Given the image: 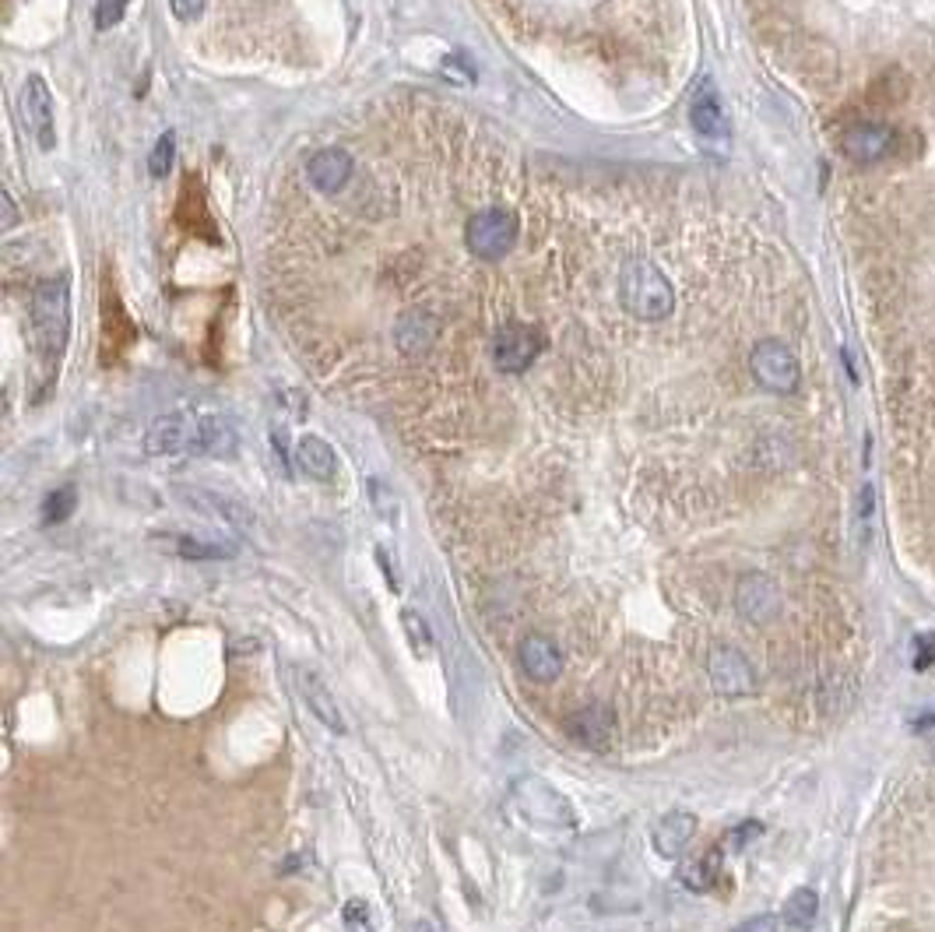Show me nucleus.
Segmentation results:
<instances>
[{
  "label": "nucleus",
  "instance_id": "f257e3e1",
  "mask_svg": "<svg viewBox=\"0 0 935 932\" xmlns=\"http://www.w3.org/2000/svg\"><path fill=\"white\" fill-rule=\"evenodd\" d=\"M148 454H198V457H232L236 454V426L226 416L180 408L152 423L144 433Z\"/></svg>",
  "mask_w": 935,
  "mask_h": 932
},
{
  "label": "nucleus",
  "instance_id": "f03ea898",
  "mask_svg": "<svg viewBox=\"0 0 935 932\" xmlns=\"http://www.w3.org/2000/svg\"><path fill=\"white\" fill-rule=\"evenodd\" d=\"M28 324H33V342L36 352L47 363L61 360L71 331V289L67 278H47L33 292V306H28Z\"/></svg>",
  "mask_w": 935,
  "mask_h": 932
},
{
  "label": "nucleus",
  "instance_id": "7ed1b4c3",
  "mask_svg": "<svg viewBox=\"0 0 935 932\" xmlns=\"http://www.w3.org/2000/svg\"><path fill=\"white\" fill-rule=\"evenodd\" d=\"M619 300L641 320H665L675 306V289L655 261L633 257L619 272Z\"/></svg>",
  "mask_w": 935,
  "mask_h": 932
},
{
  "label": "nucleus",
  "instance_id": "20e7f679",
  "mask_svg": "<svg viewBox=\"0 0 935 932\" xmlns=\"http://www.w3.org/2000/svg\"><path fill=\"white\" fill-rule=\"evenodd\" d=\"M510 795H514V806L521 809V817L539 827H573L577 823L570 803L563 798L559 789L548 785L545 778H531V774L517 778Z\"/></svg>",
  "mask_w": 935,
  "mask_h": 932
},
{
  "label": "nucleus",
  "instance_id": "39448f33",
  "mask_svg": "<svg viewBox=\"0 0 935 932\" xmlns=\"http://www.w3.org/2000/svg\"><path fill=\"white\" fill-rule=\"evenodd\" d=\"M517 236H521V226H517V215L507 209H485L479 215H471L468 229H465V243L475 257L482 261H500L507 257Z\"/></svg>",
  "mask_w": 935,
  "mask_h": 932
},
{
  "label": "nucleus",
  "instance_id": "423d86ee",
  "mask_svg": "<svg viewBox=\"0 0 935 932\" xmlns=\"http://www.w3.org/2000/svg\"><path fill=\"white\" fill-rule=\"evenodd\" d=\"M749 369L756 383L770 394H792L798 391V380H801V369L795 352L778 342V338H763V342L753 345V356H749Z\"/></svg>",
  "mask_w": 935,
  "mask_h": 932
},
{
  "label": "nucleus",
  "instance_id": "0eeeda50",
  "mask_svg": "<svg viewBox=\"0 0 935 932\" xmlns=\"http://www.w3.org/2000/svg\"><path fill=\"white\" fill-rule=\"evenodd\" d=\"M707 676L721 697H749L756 693V669L738 647H715L707 655Z\"/></svg>",
  "mask_w": 935,
  "mask_h": 932
},
{
  "label": "nucleus",
  "instance_id": "6e6552de",
  "mask_svg": "<svg viewBox=\"0 0 935 932\" xmlns=\"http://www.w3.org/2000/svg\"><path fill=\"white\" fill-rule=\"evenodd\" d=\"M542 349L545 338L539 328H531V324H507L493 342V360L503 374H525L542 356Z\"/></svg>",
  "mask_w": 935,
  "mask_h": 932
},
{
  "label": "nucleus",
  "instance_id": "1a4fd4ad",
  "mask_svg": "<svg viewBox=\"0 0 935 932\" xmlns=\"http://www.w3.org/2000/svg\"><path fill=\"white\" fill-rule=\"evenodd\" d=\"M735 605H738V613L746 616L749 624H756V627L774 624V619L781 616V588L774 584V577L753 570L746 577H738Z\"/></svg>",
  "mask_w": 935,
  "mask_h": 932
},
{
  "label": "nucleus",
  "instance_id": "9d476101",
  "mask_svg": "<svg viewBox=\"0 0 935 932\" xmlns=\"http://www.w3.org/2000/svg\"><path fill=\"white\" fill-rule=\"evenodd\" d=\"M563 732H567L577 746H587V750H608L616 735V715L612 707L605 704H584L577 707L573 715L563 718Z\"/></svg>",
  "mask_w": 935,
  "mask_h": 932
},
{
  "label": "nucleus",
  "instance_id": "9b49d317",
  "mask_svg": "<svg viewBox=\"0 0 935 932\" xmlns=\"http://www.w3.org/2000/svg\"><path fill=\"white\" fill-rule=\"evenodd\" d=\"M18 110H22L25 127L33 130V138L39 141V148H53V96L39 74H33V78L22 85Z\"/></svg>",
  "mask_w": 935,
  "mask_h": 932
},
{
  "label": "nucleus",
  "instance_id": "f8f14e48",
  "mask_svg": "<svg viewBox=\"0 0 935 932\" xmlns=\"http://www.w3.org/2000/svg\"><path fill=\"white\" fill-rule=\"evenodd\" d=\"M517 662H521L525 676L534 679V683H556L563 672V651L553 638H545V633H528V638H521V644H517Z\"/></svg>",
  "mask_w": 935,
  "mask_h": 932
},
{
  "label": "nucleus",
  "instance_id": "ddd939ff",
  "mask_svg": "<svg viewBox=\"0 0 935 932\" xmlns=\"http://www.w3.org/2000/svg\"><path fill=\"white\" fill-rule=\"evenodd\" d=\"M352 173H355V162L345 148H338V144L320 148V152L306 162L309 184H314L320 194H338V190L352 180Z\"/></svg>",
  "mask_w": 935,
  "mask_h": 932
},
{
  "label": "nucleus",
  "instance_id": "4468645a",
  "mask_svg": "<svg viewBox=\"0 0 935 932\" xmlns=\"http://www.w3.org/2000/svg\"><path fill=\"white\" fill-rule=\"evenodd\" d=\"M292 676H295V690H300V697L306 701V711H314V718L328 725L331 732L345 735L349 725H345V718H341V711H338L334 697L328 693V687L320 683V676L309 672V669H303V665H295Z\"/></svg>",
  "mask_w": 935,
  "mask_h": 932
},
{
  "label": "nucleus",
  "instance_id": "2eb2a0df",
  "mask_svg": "<svg viewBox=\"0 0 935 932\" xmlns=\"http://www.w3.org/2000/svg\"><path fill=\"white\" fill-rule=\"evenodd\" d=\"M897 135L889 130L886 124H855L844 130V155L855 159V162H880L894 152Z\"/></svg>",
  "mask_w": 935,
  "mask_h": 932
},
{
  "label": "nucleus",
  "instance_id": "dca6fc26",
  "mask_svg": "<svg viewBox=\"0 0 935 932\" xmlns=\"http://www.w3.org/2000/svg\"><path fill=\"white\" fill-rule=\"evenodd\" d=\"M690 121H693L696 135L707 138V141H724V138H729V116H724L721 96H718V88L710 85V78L696 88L693 106H690Z\"/></svg>",
  "mask_w": 935,
  "mask_h": 932
},
{
  "label": "nucleus",
  "instance_id": "f3484780",
  "mask_svg": "<svg viewBox=\"0 0 935 932\" xmlns=\"http://www.w3.org/2000/svg\"><path fill=\"white\" fill-rule=\"evenodd\" d=\"M696 834V817L686 809H672L665 813V817L655 823V831H650V845H655V852L661 855V859H679L682 852H686V845L693 841Z\"/></svg>",
  "mask_w": 935,
  "mask_h": 932
},
{
  "label": "nucleus",
  "instance_id": "a211bd4d",
  "mask_svg": "<svg viewBox=\"0 0 935 932\" xmlns=\"http://www.w3.org/2000/svg\"><path fill=\"white\" fill-rule=\"evenodd\" d=\"M437 335H440V324L433 314H426V310H408V314L397 320L394 342L405 356H426L429 345L437 342Z\"/></svg>",
  "mask_w": 935,
  "mask_h": 932
},
{
  "label": "nucleus",
  "instance_id": "6ab92c4d",
  "mask_svg": "<svg viewBox=\"0 0 935 932\" xmlns=\"http://www.w3.org/2000/svg\"><path fill=\"white\" fill-rule=\"evenodd\" d=\"M295 465L317 482H334V476H338V457L331 451V443L320 440V437H309V433L295 443Z\"/></svg>",
  "mask_w": 935,
  "mask_h": 932
},
{
  "label": "nucleus",
  "instance_id": "aec40b11",
  "mask_svg": "<svg viewBox=\"0 0 935 932\" xmlns=\"http://www.w3.org/2000/svg\"><path fill=\"white\" fill-rule=\"evenodd\" d=\"M180 496L190 503V507L204 511L207 517H218V521H226V525H232V528H247V525H254V517H250V511H247V507H240V503H236V500H226V496L207 493V490H180Z\"/></svg>",
  "mask_w": 935,
  "mask_h": 932
},
{
  "label": "nucleus",
  "instance_id": "412c9836",
  "mask_svg": "<svg viewBox=\"0 0 935 932\" xmlns=\"http://www.w3.org/2000/svg\"><path fill=\"white\" fill-rule=\"evenodd\" d=\"M679 880H682V886H686V891L707 894L710 886L721 880V848H715L710 855H700V859L682 862Z\"/></svg>",
  "mask_w": 935,
  "mask_h": 932
},
{
  "label": "nucleus",
  "instance_id": "4be33fe9",
  "mask_svg": "<svg viewBox=\"0 0 935 932\" xmlns=\"http://www.w3.org/2000/svg\"><path fill=\"white\" fill-rule=\"evenodd\" d=\"M166 545L169 553L184 556V559H229L236 550L232 545H222V542H204V539H190V536H162L159 539Z\"/></svg>",
  "mask_w": 935,
  "mask_h": 932
},
{
  "label": "nucleus",
  "instance_id": "5701e85b",
  "mask_svg": "<svg viewBox=\"0 0 935 932\" xmlns=\"http://www.w3.org/2000/svg\"><path fill=\"white\" fill-rule=\"evenodd\" d=\"M816 915H820V897H816V891H809V886H798L788 897V905H784V925L795 932H809Z\"/></svg>",
  "mask_w": 935,
  "mask_h": 932
},
{
  "label": "nucleus",
  "instance_id": "b1692460",
  "mask_svg": "<svg viewBox=\"0 0 935 932\" xmlns=\"http://www.w3.org/2000/svg\"><path fill=\"white\" fill-rule=\"evenodd\" d=\"M401 627H405L408 633V644L419 658H429L433 655V633H429L426 619L415 613V609H401Z\"/></svg>",
  "mask_w": 935,
  "mask_h": 932
},
{
  "label": "nucleus",
  "instance_id": "393cba45",
  "mask_svg": "<svg viewBox=\"0 0 935 932\" xmlns=\"http://www.w3.org/2000/svg\"><path fill=\"white\" fill-rule=\"evenodd\" d=\"M74 507H78V490H74V486H61V490H53L47 503H42V521L61 525L74 514Z\"/></svg>",
  "mask_w": 935,
  "mask_h": 932
},
{
  "label": "nucleus",
  "instance_id": "a878e982",
  "mask_svg": "<svg viewBox=\"0 0 935 932\" xmlns=\"http://www.w3.org/2000/svg\"><path fill=\"white\" fill-rule=\"evenodd\" d=\"M173 155H176V138L166 130V135L155 141L152 155H148V173H152L155 180H162V176L173 169Z\"/></svg>",
  "mask_w": 935,
  "mask_h": 932
},
{
  "label": "nucleus",
  "instance_id": "bb28decb",
  "mask_svg": "<svg viewBox=\"0 0 935 932\" xmlns=\"http://www.w3.org/2000/svg\"><path fill=\"white\" fill-rule=\"evenodd\" d=\"M760 834H763V823H760V820H746V823H738L735 831L724 834L721 852H742L746 845H753V841L760 837Z\"/></svg>",
  "mask_w": 935,
  "mask_h": 932
},
{
  "label": "nucleus",
  "instance_id": "cd10ccee",
  "mask_svg": "<svg viewBox=\"0 0 935 932\" xmlns=\"http://www.w3.org/2000/svg\"><path fill=\"white\" fill-rule=\"evenodd\" d=\"M130 8V0H96V28H113L124 22V14Z\"/></svg>",
  "mask_w": 935,
  "mask_h": 932
},
{
  "label": "nucleus",
  "instance_id": "c85d7f7f",
  "mask_svg": "<svg viewBox=\"0 0 935 932\" xmlns=\"http://www.w3.org/2000/svg\"><path fill=\"white\" fill-rule=\"evenodd\" d=\"M369 496H374V507L383 521H397V500H394V493L383 490V482H377V479L369 482Z\"/></svg>",
  "mask_w": 935,
  "mask_h": 932
},
{
  "label": "nucleus",
  "instance_id": "c756f323",
  "mask_svg": "<svg viewBox=\"0 0 935 932\" xmlns=\"http://www.w3.org/2000/svg\"><path fill=\"white\" fill-rule=\"evenodd\" d=\"M732 932H784V929H781V919H778V915H753V919L738 922Z\"/></svg>",
  "mask_w": 935,
  "mask_h": 932
},
{
  "label": "nucleus",
  "instance_id": "7c9ffc66",
  "mask_svg": "<svg viewBox=\"0 0 935 932\" xmlns=\"http://www.w3.org/2000/svg\"><path fill=\"white\" fill-rule=\"evenodd\" d=\"M204 4L207 0H169V8L180 22H198L204 14Z\"/></svg>",
  "mask_w": 935,
  "mask_h": 932
},
{
  "label": "nucleus",
  "instance_id": "2f4dec72",
  "mask_svg": "<svg viewBox=\"0 0 935 932\" xmlns=\"http://www.w3.org/2000/svg\"><path fill=\"white\" fill-rule=\"evenodd\" d=\"M918 669H925V665H935V638H918Z\"/></svg>",
  "mask_w": 935,
  "mask_h": 932
},
{
  "label": "nucleus",
  "instance_id": "473e14b6",
  "mask_svg": "<svg viewBox=\"0 0 935 932\" xmlns=\"http://www.w3.org/2000/svg\"><path fill=\"white\" fill-rule=\"evenodd\" d=\"M0 204H4V229H14V226H18V212H14V201H11V194H4V198H0Z\"/></svg>",
  "mask_w": 935,
  "mask_h": 932
}]
</instances>
